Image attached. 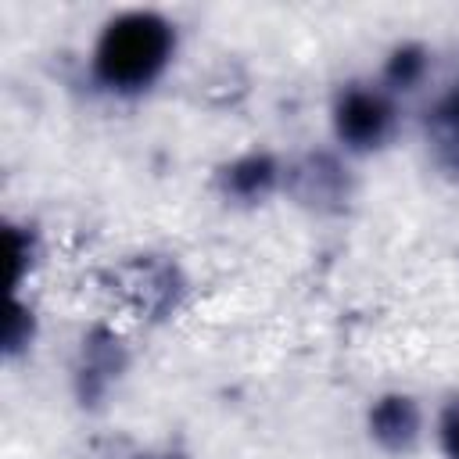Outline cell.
Returning <instances> with one entry per match:
<instances>
[{"label":"cell","mask_w":459,"mask_h":459,"mask_svg":"<svg viewBox=\"0 0 459 459\" xmlns=\"http://www.w3.org/2000/svg\"><path fill=\"white\" fill-rule=\"evenodd\" d=\"M176 57V25L158 11H122L104 22L90 50V79L111 97L147 93Z\"/></svg>","instance_id":"cell-1"},{"label":"cell","mask_w":459,"mask_h":459,"mask_svg":"<svg viewBox=\"0 0 459 459\" xmlns=\"http://www.w3.org/2000/svg\"><path fill=\"white\" fill-rule=\"evenodd\" d=\"M398 126L394 93L384 82H351L333 100V136L344 151H377Z\"/></svg>","instance_id":"cell-2"},{"label":"cell","mask_w":459,"mask_h":459,"mask_svg":"<svg viewBox=\"0 0 459 459\" xmlns=\"http://www.w3.org/2000/svg\"><path fill=\"white\" fill-rule=\"evenodd\" d=\"M369 434L387 452H409L423 434V412L409 394H384L369 409Z\"/></svg>","instance_id":"cell-3"},{"label":"cell","mask_w":459,"mask_h":459,"mask_svg":"<svg viewBox=\"0 0 459 459\" xmlns=\"http://www.w3.org/2000/svg\"><path fill=\"white\" fill-rule=\"evenodd\" d=\"M423 129H427V143H430L434 158L448 172L459 176V82L434 93V100L427 104V115H423Z\"/></svg>","instance_id":"cell-4"},{"label":"cell","mask_w":459,"mask_h":459,"mask_svg":"<svg viewBox=\"0 0 459 459\" xmlns=\"http://www.w3.org/2000/svg\"><path fill=\"white\" fill-rule=\"evenodd\" d=\"M280 183V165L269 154H247L226 169V190L240 201L265 197Z\"/></svg>","instance_id":"cell-5"},{"label":"cell","mask_w":459,"mask_h":459,"mask_svg":"<svg viewBox=\"0 0 459 459\" xmlns=\"http://www.w3.org/2000/svg\"><path fill=\"white\" fill-rule=\"evenodd\" d=\"M437 441H441L445 459H459V402L441 409V416H437Z\"/></svg>","instance_id":"cell-6"}]
</instances>
